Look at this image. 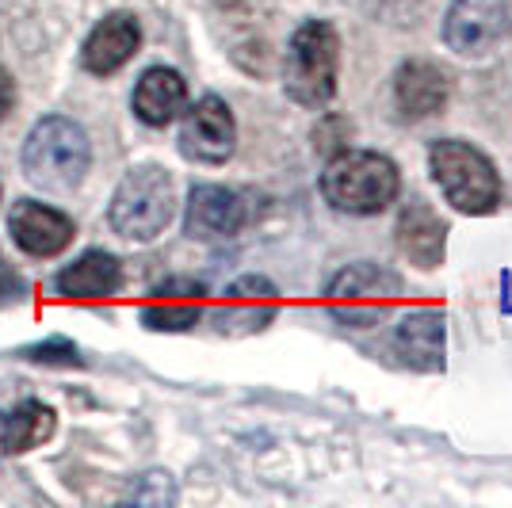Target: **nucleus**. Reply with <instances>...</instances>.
Masks as SVG:
<instances>
[{
    "label": "nucleus",
    "instance_id": "nucleus-16",
    "mask_svg": "<svg viewBox=\"0 0 512 508\" xmlns=\"http://www.w3.org/2000/svg\"><path fill=\"white\" fill-rule=\"evenodd\" d=\"M451 81L440 65L432 62H406L394 77V100L406 119H428L448 107Z\"/></svg>",
    "mask_w": 512,
    "mask_h": 508
},
{
    "label": "nucleus",
    "instance_id": "nucleus-22",
    "mask_svg": "<svg viewBox=\"0 0 512 508\" xmlns=\"http://www.w3.org/2000/svg\"><path fill=\"white\" fill-rule=\"evenodd\" d=\"M12 107H16V81L8 69H0V123L12 115Z\"/></svg>",
    "mask_w": 512,
    "mask_h": 508
},
{
    "label": "nucleus",
    "instance_id": "nucleus-10",
    "mask_svg": "<svg viewBox=\"0 0 512 508\" xmlns=\"http://www.w3.org/2000/svg\"><path fill=\"white\" fill-rule=\"evenodd\" d=\"M279 314V291L272 279L264 276H241L226 287V295L214 310V325L226 337H249L268 329Z\"/></svg>",
    "mask_w": 512,
    "mask_h": 508
},
{
    "label": "nucleus",
    "instance_id": "nucleus-9",
    "mask_svg": "<svg viewBox=\"0 0 512 508\" xmlns=\"http://www.w3.org/2000/svg\"><path fill=\"white\" fill-rule=\"evenodd\" d=\"M54 428L58 413L50 405L23 394L16 382H0V459L46 444Z\"/></svg>",
    "mask_w": 512,
    "mask_h": 508
},
{
    "label": "nucleus",
    "instance_id": "nucleus-19",
    "mask_svg": "<svg viewBox=\"0 0 512 508\" xmlns=\"http://www.w3.org/2000/svg\"><path fill=\"white\" fill-rule=\"evenodd\" d=\"M398 356L417 371H440L444 367V314L432 306L409 310L398 325Z\"/></svg>",
    "mask_w": 512,
    "mask_h": 508
},
{
    "label": "nucleus",
    "instance_id": "nucleus-7",
    "mask_svg": "<svg viewBox=\"0 0 512 508\" xmlns=\"http://www.w3.org/2000/svg\"><path fill=\"white\" fill-rule=\"evenodd\" d=\"M237 123L234 111L218 96H203L195 107H188L184 127H180V153L195 165H222L234 157Z\"/></svg>",
    "mask_w": 512,
    "mask_h": 508
},
{
    "label": "nucleus",
    "instance_id": "nucleus-4",
    "mask_svg": "<svg viewBox=\"0 0 512 508\" xmlns=\"http://www.w3.org/2000/svg\"><path fill=\"white\" fill-rule=\"evenodd\" d=\"M432 165V180L440 184L444 199L455 211L463 214H490L501 203V176L493 169V161L474 149L470 142L459 138H444L428 153Z\"/></svg>",
    "mask_w": 512,
    "mask_h": 508
},
{
    "label": "nucleus",
    "instance_id": "nucleus-1",
    "mask_svg": "<svg viewBox=\"0 0 512 508\" xmlns=\"http://www.w3.org/2000/svg\"><path fill=\"white\" fill-rule=\"evenodd\" d=\"M402 188L398 165L383 153L344 149L321 172V195L329 207L344 214H379L386 211Z\"/></svg>",
    "mask_w": 512,
    "mask_h": 508
},
{
    "label": "nucleus",
    "instance_id": "nucleus-5",
    "mask_svg": "<svg viewBox=\"0 0 512 508\" xmlns=\"http://www.w3.org/2000/svg\"><path fill=\"white\" fill-rule=\"evenodd\" d=\"M176 214V188H172V176L157 165L146 169H134L115 188L111 199V230L127 241H153L157 233H165V226Z\"/></svg>",
    "mask_w": 512,
    "mask_h": 508
},
{
    "label": "nucleus",
    "instance_id": "nucleus-14",
    "mask_svg": "<svg viewBox=\"0 0 512 508\" xmlns=\"http://www.w3.org/2000/svg\"><path fill=\"white\" fill-rule=\"evenodd\" d=\"M138 46H142V27H138V20L127 16V12H115V16H107V20H100L92 27V35L85 39L81 62H85L88 73L111 77V73H119L138 54Z\"/></svg>",
    "mask_w": 512,
    "mask_h": 508
},
{
    "label": "nucleus",
    "instance_id": "nucleus-20",
    "mask_svg": "<svg viewBox=\"0 0 512 508\" xmlns=\"http://www.w3.org/2000/svg\"><path fill=\"white\" fill-rule=\"evenodd\" d=\"M27 360L35 363H54V367H81V352H77V344H69V340L62 337H50L43 340V344H35V348H27Z\"/></svg>",
    "mask_w": 512,
    "mask_h": 508
},
{
    "label": "nucleus",
    "instance_id": "nucleus-17",
    "mask_svg": "<svg viewBox=\"0 0 512 508\" xmlns=\"http://www.w3.org/2000/svg\"><path fill=\"white\" fill-rule=\"evenodd\" d=\"M134 115L146 127H169L172 119L188 104V81L169 69V65H153L142 73V81L134 85Z\"/></svg>",
    "mask_w": 512,
    "mask_h": 508
},
{
    "label": "nucleus",
    "instance_id": "nucleus-15",
    "mask_svg": "<svg viewBox=\"0 0 512 508\" xmlns=\"http://www.w3.org/2000/svg\"><path fill=\"white\" fill-rule=\"evenodd\" d=\"M203 283L195 279H165L157 291L150 295V302L142 306V325L157 329V333H184L199 325L203 318Z\"/></svg>",
    "mask_w": 512,
    "mask_h": 508
},
{
    "label": "nucleus",
    "instance_id": "nucleus-3",
    "mask_svg": "<svg viewBox=\"0 0 512 508\" xmlns=\"http://www.w3.org/2000/svg\"><path fill=\"white\" fill-rule=\"evenodd\" d=\"M337 77H341V39L333 23L306 20L287 46V69H283L287 96L302 107H325L337 96Z\"/></svg>",
    "mask_w": 512,
    "mask_h": 508
},
{
    "label": "nucleus",
    "instance_id": "nucleus-11",
    "mask_svg": "<svg viewBox=\"0 0 512 508\" xmlns=\"http://www.w3.org/2000/svg\"><path fill=\"white\" fill-rule=\"evenodd\" d=\"M249 222V207L234 188L195 184L184 211V233L192 241H226L237 237Z\"/></svg>",
    "mask_w": 512,
    "mask_h": 508
},
{
    "label": "nucleus",
    "instance_id": "nucleus-6",
    "mask_svg": "<svg viewBox=\"0 0 512 508\" xmlns=\"http://www.w3.org/2000/svg\"><path fill=\"white\" fill-rule=\"evenodd\" d=\"M398 298H402V279L379 264H352L325 291L329 314L352 329H367V325L386 321L390 310L398 306Z\"/></svg>",
    "mask_w": 512,
    "mask_h": 508
},
{
    "label": "nucleus",
    "instance_id": "nucleus-2",
    "mask_svg": "<svg viewBox=\"0 0 512 508\" xmlns=\"http://www.w3.org/2000/svg\"><path fill=\"white\" fill-rule=\"evenodd\" d=\"M92 165L88 134L65 115H46L23 142V176L43 191H69Z\"/></svg>",
    "mask_w": 512,
    "mask_h": 508
},
{
    "label": "nucleus",
    "instance_id": "nucleus-21",
    "mask_svg": "<svg viewBox=\"0 0 512 508\" xmlns=\"http://www.w3.org/2000/svg\"><path fill=\"white\" fill-rule=\"evenodd\" d=\"M27 295V287H23V276L0 256V306H12V302H20Z\"/></svg>",
    "mask_w": 512,
    "mask_h": 508
},
{
    "label": "nucleus",
    "instance_id": "nucleus-8",
    "mask_svg": "<svg viewBox=\"0 0 512 508\" xmlns=\"http://www.w3.org/2000/svg\"><path fill=\"white\" fill-rule=\"evenodd\" d=\"M509 4L505 0H455L444 20V39L455 54L482 58L509 35Z\"/></svg>",
    "mask_w": 512,
    "mask_h": 508
},
{
    "label": "nucleus",
    "instance_id": "nucleus-18",
    "mask_svg": "<svg viewBox=\"0 0 512 508\" xmlns=\"http://www.w3.org/2000/svg\"><path fill=\"white\" fill-rule=\"evenodd\" d=\"M123 287V264L104 249H88L69 268L54 276V291L62 298H111Z\"/></svg>",
    "mask_w": 512,
    "mask_h": 508
},
{
    "label": "nucleus",
    "instance_id": "nucleus-13",
    "mask_svg": "<svg viewBox=\"0 0 512 508\" xmlns=\"http://www.w3.org/2000/svg\"><path fill=\"white\" fill-rule=\"evenodd\" d=\"M398 249L413 268L432 272L444 264V249H448V222L432 211L428 203L413 199L398 214Z\"/></svg>",
    "mask_w": 512,
    "mask_h": 508
},
{
    "label": "nucleus",
    "instance_id": "nucleus-12",
    "mask_svg": "<svg viewBox=\"0 0 512 508\" xmlns=\"http://www.w3.org/2000/svg\"><path fill=\"white\" fill-rule=\"evenodd\" d=\"M8 233L27 256L46 260V256H58L62 249H69L77 230H73L69 214L54 211L46 203H35V199H20L8 214Z\"/></svg>",
    "mask_w": 512,
    "mask_h": 508
}]
</instances>
